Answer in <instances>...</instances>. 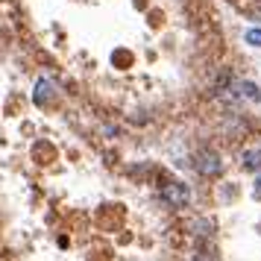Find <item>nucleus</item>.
I'll return each mask as SVG.
<instances>
[{"label":"nucleus","mask_w":261,"mask_h":261,"mask_svg":"<svg viewBox=\"0 0 261 261\" xmlns=\"http://www.w3.org/2000/svg\"><path fill=\"white\" fill-rule=\"evenodd\" d=\"M162 200L167 205H173V208H185L191 202V191L188 185H182V182H165L162 185Z\"/></svg>","instance_id":"1"},{"label":"nucleus","mask_w":261,"mask_h":261,"mask_svg":"<svg viewBox=\"0 0 261 261\" xmlns=\"http://www.w3.org/2000/svg\"><path fill=\"white\" fill-rule=\"evenodd\" d=\"M194 167L200 170L202 176H220V173H223V162H220L217 153H197Z\"/></svg>","instance_id":"2"},{"label":"nucleus","mask_w":261,"mask_h":261,"mask_svg":"<svg viewBox=\"0 0 261 261\" xmlns=\"http://www.w3.org/2000/svg\"><path fill=\"white\" fill-rule=\"evenodd\" d=\"M50 94H53V83H50L47 76H41V80L36 83V91H33V100H36L38 106H44V103L50 100Z\"/></svg>","instance_id":"3"},{"label":"nucleus","mask_w":261,"mask_h":261,"mask_svg":"<svg viewBox=\"0 0 261 261\" xmlns=\"http://www.w3.org/2000/svg\"><path fill=\"white\" fill-rule=\"evenodd\" d=\"M241 167H244V170H258L261 167V150H244V153H241Z\"/></svg>","instance_id":"4"},{"label":"nucleus","mask_w":261,"mask_h":261,"mask_svg":"<svg viewBox=\"0 0 261 261\" xmlns=\"http://www.w3.org/2000/svg\"><path fill=\"white\" fill-rule=\"evenodd\" d=\"M235 88L241 91V97H247V100H252V103H258L261 100V91H258V85L255 83H238Z\"/></svg>","instance_id":"5"},{"label":"nucleus","mask_w":261,"mask_h":261,"mask_svg":"<svg viewBox=\"0 0 261 261\" xmlns=\"http://www.w3.org/2000/svg\"><path fill=\"white\" fill-rule=\"evenodd\" d=\"M247 44H252V47H261V30L258 27H252V30H247Z\"/></svg>","instance_id":"6"},{"label":"nucleus","mask_w":261,"mask_h":261,"mask_svg":"<svg viewBox=\"0 0 261 261\" xmlns=\"http://www.w3.org/2000/svg\"><path fill=\"white\" fill-rule=\"evenodd\" d=\"M252 197H255V200H261V173L255 176V185H252Z\"/></svg>","instance_id":"7"}]
</instances>
